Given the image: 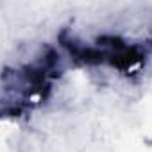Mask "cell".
<instances>
[{
  "mask_svg": "<svg viewBox=\"0 0 152 152\" xmlns=\"http://www.w3.org/2000/svg\"><path fill=\"white\" fill-rule=\"evenodd\" d=\"M63 45L70 50V54H73L83 63H90V64L104 63L122 72H127L143 61L141 48L136 45L125 43L118 36H100L91 47L64 41V39H63Z\"/></svg>",
  "mask_w": 152,
  "mask_h": 152,
  "instance_id": "cell-1",
  "label": "cell"
}]
</instances>
